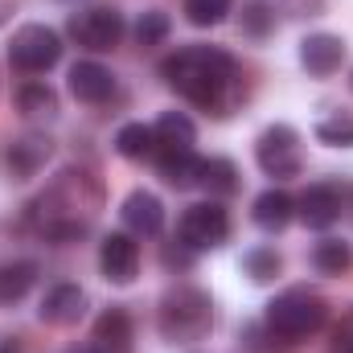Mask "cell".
Listing matches in <instances>:
<instances>
[{
  "label": "cell",
  "mask_w": 353,
  "mask_h": 353,
  "mask_svg": "<svg viewBox=\"0 0 353 353\" xmlns=\"http://www.w3.org/2000/svg\"><path fill=\"white\" fill-rule=\"evenodd\" d=\"M165 83L193 107L226 119L243 103V70L222 46H181L161 62Z\"/></svg>",
  "instance_id": "6da1fadb"
},
{
  "label": "cell",
  "mask_w": 353,
  "mask_h": 353,
  "mask_svg": "<svg viewBox=\"0 0 353 353\" xmlns=\"http://www.w3.org/2000/svg\"><path fill=\"white\" fill-rule=\"evenodd\" d=\"M325 321H329V300L308 283L283 288L263 312V329L279 341H308L325 329Z\"/></svg>",
  "instance_id": "7a4b0ae2"
},
{
  "label": "cell",
  "mask_w": 353,
  "mask_h": 353,
  "mask_svg": "<svg viewBox=\"0 0 353 353\" xmlns=\"http://www.w3.org/2000/svg\"><path fill=\"white\" fill-rule=\"evenodd\" d=\"M157 329L173 345H193L214 329V300L197 283H176L161 296L157 308Z\"/></svg>",
  "instance_id": "3957f363"
},
{
  "label": "cell",
  "mask_w": 353,
  "mask_h": 353,
  "mask_svg": "<svg viewBox=\"0 0 353 353\" xmlns=\"http://www.w3.org/2000/svg\"><path fill=\"white\" fill-rule=\"evenodd\" d=\"M255 161L267 176L275 181H292L304 173V140L292 123H271L263 136L255 140Z\"/></svg>",
  "instance_id": "277c9868"
},
{
  "label": "cell",
  "mask_w": 353,
  "mask_h": 353,
  "mask_svg": "<svg viewBox=\"0 0 353 353\" xmlns=\"http://www.w3.org/2000/svg\"><path fill=\"white\" fill-rule=\"evenodd\" d=\"M58 58H62V37H58V29H50V25L29 21V25H21V29L12 33V41H8V62H12L21 74H46L50 66H58Z\"/></svg>",
  "instance_id": "5b68a950"
},
{
  "label": "cell",
  "mask_w": 353,
  "mask_h": 353,
  "mask_svg": "<svg viewBox=\"0 0 353 353\" xmlns=\"http://www.w3.org/2000/svg\"><path fill=\"white\" fill-rule=\"evenodd\" d=\"M66 33L90 50V54H111L119 41H123V33H128V25H123V12L119 8H107V4H90V8H79V12H70V21H66Z\"/></svg>",
  "instance_id": "8992f818"
},
{
  "label": "cell",
  "mask_w": 353,
  "mask_h": 353,
  "mask_svg": "<svg viewBox=\"0 0 353 353\" xmlns=\"http://www.w3.org/2000/svg\"><path fill=\"white\" fill-rule=\"evenodd\" d=\"M226 239H230V214H226L222 201H197V205H189V210L181 214V222H176V243H185L193 255L214 251V247H222Z\"/></svg>",
  "instance_id": "52a82bcc"
},
{
  "label": "cell",
  "mask_w": 353,
  "mask_h": 353,
  "mask_svg": "<svg viewBox=\"0 0 353 353\" xmlns=\"http://www.w3.org/2000/svg\"><path fill=\"white\" fill-rule=\"evenodd\" d=\"M296 214H300V222H304L308 230H329V226H337L341 214H345V193H341V185H333V181H312V185L300 193Z\"/></svg>",
  "instance_id": "ba28073f"
},
{
  "label": "cell",
  "mask_w": 353,
  "mask_h": 353,
  "mask_svg": "<svg viewBox=\"0 0 353 353\" xmlns=\"http://www.w3.org/2000/svg\"><path fill=\"white\" fill-rule=\"evenodd\" d=\"M99 271H103L107 283L128 288V283L140 275V243H136L132 234H123V230L107 234V239L99 243Z\"/></svg>",
  "instance_id": "9c48e42d"
},
{
  "label": "cell",
  "mask_w": 353,
  "mask_h": 353,
  "mask_svg": "<svg viewBox=\"0 0 353 353\" xmlns=\"http://www.w3.org/2000/svg\"><path fill=\"white\" fill-rule=\"evenodd\" d=\"M50 152H54V140H50V136L25 132V136L8 140V148H4V169H8L12 181H33V176L46 169Z\"/></svg>",
  "instance_id": "30bf717a"
},
{
  "label": "cell",
  "mask_w": 353,
  "mask_h": 353,
  "mask_svg": "<svg viewBox=\"0 0 353 353\" xmlns=\"http://www.w3.org/2000/svg\"><path fill=\"white\" fill-rule=\"evenodd\" d=\"M37 316H41L46 325H54V329H70V325H79V321L87 316V292H83L79 283H54V288L41 296Z\"/></svg>",
  "instance_id": "8fae6325"
},
{
  "label": "cell",
  "mask_w": 353,
  "mask_h": 353,
  "mask_svg": "<svg viewBox=\"0 0 353 353\" xmlns=\"http://www.w3.org/2000/svg\"><path fill=\"white\" fill-rule=\"evenodd\" d=\"M119 218H123V226H128L132 234L152 239V234L165 230V201H161L152 189H132V193L123 197V205H119Z\"/></svg>",
  "instance_id": "7c38bea8"
},
{
  "label": "cell",
  "mask_w": 353,
  "mask_h": 353,
  "mask_svg": "<svg viewBox=\"0 0 353 353\" xmlns=\"http://www.w3.org/2000/svg\"><path fill=\"white\" fill-rule=\"evenodd\" d=\"M345 62V41L337 33H308L300 41V66L312 74V79H329L337 74Z\"/></svg>",
  "instance_id": "4fadbf2b"
},
{
  "label": "cell",
  "mask_w": 353,
  "mask_h": 353,
  "mask_svg": "<svg viewBox=\"0 0 353 353\" xmlns=\"http://www.w3.org/2000/svg\"><path fill=\"white\" fill-rule=\"evenodd\" d=\"M152 136H157V157H169V152H193L197 144V128L185 111H161V119L152 123Z\"/></svg>",
  "instance_id": "5bb4252c"
},
{
  "label": "cell",
  "mask_w": 353,
  "mask_h": 353,
  "mask_svg": "<svg viewBox=\"0 0 353 353\" xmlns=\"http://www.w3.org/2000/svg\"><path fill=\"white\" fill-rule=\"evenodd\" d=\"M70 94L79 103H107L115 94V74L103 62H74L70 66Z\"/></svg>",
  "instance_id": "9a60e30c"
},
{
  "label": "cell",
  "mask_w": 353,
  "mask_h": 353,
  "mask_svg": "<svg viewBox=\"0 0 353 353\" xmlns=\"http://www.w3.org/2000/svg\"><path fill=\"white\" fill-rule=\"evenodd\" d=\"M296 218V197L288 193V189H263L259 197H255V205H251V222L267 230V234H279L288 222Z\"/></svg>",
  "instance_id": "2e32d148"
},
{
  "label": "cell",
  "mask_w": 353,
  "mask_h": 353,
  "mask_svg": "<svg viewBox=\"0 0 353 353\" xmlns=\"http://www.w3.org/2000/svg\"><path fill=\"white\" fill-rule=\"evenodd\" d=\"M132 341H136V329H132L128 308H107L94 321V350L99 353H132Z\"/></svg>",
  "instance_id": "e0dca14e"
},
{
  "label": "cell",
  "mask_w": 353,
  "mask_h": 353,
  "mask_svg": "<svg viewBox=\"0 0 353 353\" xmlns=\"http://www.w3.org/2000/svg\"><path fill=\"white\" fill-rule=\"evenodd\" d=\"M157 169L169 189H197L201 185V157L197 152H169L157 157Z\"/></svg>",
  "instance_id": "ac0fdd59"
},
{
  "label": "cell",
  "mask_w": 353,
  "mask_h": 353,
  "mask_svg": "<svg viewBox=\"0 0 353 353\" xmlns=\"http://www.w3.org/2000/svg\"><path fill=\"white\" fill-rule=\"evenodd\" d=\"M17 111L29 119H54L58 115V90L50 83H21L17 87Z\"/></svg>",
  "instance_id": "d6986e66"
},
{
  "label": "cell",
  "mask_w": 353,
  "mask_h": 353,
  "mask_svg": "<svg viewBox=\"0 0 353 353\" xmlns=\"http://www.w3.org/2000/svg\"><path fill=\"white\" fill-rule=\"evenodd\" d=\"M33 283H37V263H33V259L0 263V304H17V300H25Z\"/></svg>",
  "instance_id": "ffe728a7"
},
{
  "label": "cell",
  "mask_w": 353,
  "mask_h": 353,
  "mask_svg": "<svg viewBox=\"0 0 353 353\" xmlns=\"http://www.w3.org/2000/svg\"><path fill=\"white\" fill-rule=\"evenodd\" d=\"M197 189H205L210 193V201H218V197H230L234 189H239V169H234V161H226V157H201V185Z\"/></svg>",
  "instance_id": "44dd1931"
},
{
  "label": "cell",
  "mask_w": 353,
  "mask_h": 353,
  "mask_svg": "<svg viewBox=\"0 0 353 353\" xmlns=\"http://www.w3.org/2000/svg\"><path fill=\"white\" fill-rule=\"evenodd\" d=\"M115 152H119L123 161H152V152H157L152 128H148V123H123V128L115 132Z\"/></svg>",
  "instance_id": "7402d4cb"
},
{
  "label": "cell",
  "mask_w": 353,
  "mask_h": 353,
  "mask_svg": "<svg viewBox=\"0 0 353 353\" xmlns=\"http://www.w3.org/2000/svg\"><path fill=\"white\" fill-rule=\"evenodd\" d=\"M312 267H316L321 275H345L353 267V247L345 239H321V243L312 247Z\"/></svg>",
  "instance_id": "603a6c76"
},
{
  "label": "cell",
  "mask_w": 353,
  "mask_h": 353,
  "mask_svg": "<svg viewBox=\"0 0 353 353\" xmlns=\"http://www.w3.org/2000/svg\"><path fill=\"white\" fill-rule=\"evenodd\" d=\"M239 29L255 41H263L267 33L275 29V4L271 0H243V12H239Z\"/></svg>",
  "instance_id": "cb8c5ba5"
},
{
  "label": "cell",
  "mask_w": 353,
  "mask_h": 353,
  "mask_svg": "<svg viewBox=\"0 0 353 353\" xmlns=\"http://www.w3.org/2000/svg\"><path fill=\"white\" fill-rule=\"evenodd\" d=\"M169 33H173V21H169V12H161V8L140 12V21H136V29H132L136 46H144V50H148V46H165Z\"/></svg>",
  "instance_id": "d4e9b609"
},
{
  "label": "cell",
  "mask_w": 353,
  "mask_h": 353,
  "mask_svg": "<svg viewBox=\"0 0 353 353\" xmlns=\"http://www.w3.org/2000/svg\"><path fill=\"white\" fill-rule=\"evenodd\" d=\"M312 136H316L321 144H329V148H353V115L350 111L325 115V119L312 128Z\"/></svg>",
  "instance_id": "484cf974"
},
{
  "label": "cell",
  "mask_w": 353,
  "mask_h": 353,
  "mask_svg": "<svg viewBox=\"0 0 353 353\" xmlns=\"http://www.w3.org/2000/svg\"><path fill=\"white\" fill-rule=\"evenodd\" d=\"M243 271H247L255 283H271V279L283 271V259H279L275 247H251V251L243 255Z\"/></svg>",
  "instance_id": "4316f807"
},
{
  "label": "cell",
  "mask_w": 353,
  "mask_h": 353,
  "mask_svg": "<svg viewBox=\"0 0 353 353\" xmlns=\"http://www.w3.org/2000/svg\"><path fill=\"white\" fill-rule=\"evenodd\" d=\"M230 4L234 0H185V21L197 25V29H214V25L226 21Z\"/></svg>",
  "instance_id": "83f0119b"
},
{
  "label": "cell",
  "mask_w": 353,
  "mask_h": 353,
  "mask_svg": "<svg viewBox=\"0 0 353 353\" xmlns=\"http://www.w3.org/2000/svg\"><path fill=\"white\" fill-rule=\"evenodd\" d=\"M333 353H353V308L341 316V325L333 329Z\"/></svg>",
  "instance_id": "f1b7e54d"
},
{
  "label": "cell",
  "mask_w": 353,
  "mask_h": 353,
  "mask_svg": "<svg viewBox=\"0 0 353 353\" xmlns=\"http://www.w3.org/2000/svg\"><path fill=\"white\" fill-rule=\"evenodd\" d=\"M70 353H99V350H94V345H87V350H70Z\"/></svg>",
  "instance_id": "f546056e"
},
{
  "label": "cell",
  "mask_w": 353,
  "mask_h": 353,
  "mask_svg": "<svg viewBox=\"0 0 353 353\" xmlns=\"http://www.w3.org/2000/svg\"><path fill=\"white\" fill-rule=\"evenodd\" d=\"M0 353H17V350H12V345H0Z\"/></svg>",
  "instance_id": "4dcf8cb0"
},
{
  "label": "cell",
  "mask_w": 353,
  "mask_h": 353,
  "mask_svg": "<svg viewBox=\"0 0 353 353\" xmlns=\"http://www.w3.org/2000/svg\"><path fill=\"white\" fill-rule=\"evenodd\" d=\"M350 90H353V70H350Z\"/></svg>",
  "instance_id": "1f68e13d"
},
{
  "label": "cell",
  "mask_w": 353,
  "mask_h": 353,
  "mask_svg": "<svg viewBox=\"0 0 353 353\" xmlns=\"http://www.w3.org/2000/svg\"><path fill=\"white\" fill-rule=\"evenodd\" d=\"M70 4H79V0H70Z\"/></svg>",
  "instance_id": "d6a6232c"
}]
</instances>
